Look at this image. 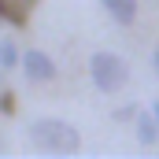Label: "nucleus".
Wrapping results in <instances>:
<instances>
[{"label":"nucleus","mask_w":159,"mask_h":159,"mask_svg":"<svg viewBox=\"0 0 159 159\" xmlns=\"http://www.w3.org/2000/svg\"><path fill=\"white\" fill-rule=\"evenodd\" d=\"M30 141L41 152H52V156H74L81 148V133L63 119H37L30 126Z\"/></svg>","instance_id":"nucleus-1"},{"label":"nucleus","mask_w":159,"mask_h":159,"mask_svg":"<svg viewBox=\"0 0 159 159\" xmlns=\"http://www.w3.org/2000/svg\"><path fill=\"white\" fill-rule=\"evenodd\" d=\"M89 78H93V85H96L100 93L115 96L122 85L129 81V67H126V59L115 56V52H96V56L89 59Z\"/></svg>","instance_id":"nucleus-2"},{"label":"nucleus","mask_w":159,"mask_h":159,"mask_svg":"<svg viewBox=\"0 0 159 159\" xmlns=\"http://www.w3.org/2000/svg\"><path fill=\"white\" fill-rule=\"evenodd\" d=\"M19 67H22V74L30 81H52L56 78V63H52V56L41 52V48H26V52L19 56Z\"/></svg>","instance_id":"nucleus-3"},{"label":"nucleus","mask_w":159,"mask_h":159,"mask_svg":"<svg viewBox=\"0 0 159 159\" xmlns=\"http://www.w3.org/2000/svg\"><path fill=\"white\" fill-rule=\"evenodd\" d=\"M41 0H0V19L11 22V26H26L30 22V11Z\"/></svg>","instance_id":"nucleus-4"},{"label":"nucleus","mask_w":159,"mask_h":159,"mask_svg":"<svg viewBox=\"0 0 159 159\" xmlns=\"http://www.w3.org/2000/svg\"><path fill=\"white\" fill-rule=\"evenodd\" d=\"M104 4V11L119 22V26H129L133 19H137V0H100Z\"/></svg>","instance_id":"nucleus-5"},{"label":"nucleus","mask_w":159,"mask_h":159,"mask_svg":"<svg viewBox=\"0 0 159 159\" xmlns=\"http://www.w3.org/2000/svg\"><path fill=\"white\" fill-rule=\"evenodd\" d=\"M133 126H137V141L141 144H156L159 141V119L152 115V107L148 111H137V122Z\"/></svg>","instance_id":"nucleus-6"},{"label":"nucleus","mask_w":159,"mask_h":159,"mask_svg":"<svg viewBox=\"0 0 159 159\" xmlns=\"http://www.w3.org/2000/svg\"><path fill=\"white\" fill-rule=\"evenodd\" d=\"M19 48H15V41L11 37H0V70H15L19 67Z\"/></svg>","instance_id":"nucleus-7"},{"label":"nucleus","mask_w":159,"mask_h":159,"mask_svg":"<svg viewBox=\"0 0 159 159\" xmlns=\"http://www.w3.org/2000/svg\"><path fill=\"white\" fill-rule=\"evenodd\" d=\"M0 111H4V115H15V96L4 93V89H0Z\"/></svg>","instance_id":"nucleus-8"},{"label":"nucleus","mask_w":159,"mask_h":159,"mask_svg":"<svg viewBox=\"0 0 159 159\" xmlns=\"http://www.w3.org/2000/svg\"><path fill=\"white\" fill-rule=\"evenodd\" d=\"M115 119H119V122H126V119H137V111H133V107H119V111H115Z\"/></svg>","instance_id":"nucleus-9"},{"label":"nucleus","mask_w":159,"mask_h":159,"mask_svg":"<svg viewBox=\"0 0 159 159\" xmlns=\"http://www.w3.org/2000/svg\"><path fill=\"white\" fill-rule=\"evenodd\" d=\"M152 115H156V119H159V100H152Z\"/></svg>","instance_id":"nucleus-10"},{"label":"nucleus","mask_w":159,"mask_h":159,"mask_svg":"<svg viewBox=\"0 0 159 159\" xmlns=\"http://www.w3.org/2000/svg\"><path fill=\"white\" fill-rule=\"evenodd\" d=\"M152 63H156V70H159V48H156V56H152Z\"/></svg>","instance_id":"nucleus-11"},{"label":"nucleus","mask_w":159,"mask_h":159,"mask_svg":"<svg viewBox=\"0 0 159 159\" xmlns=\"http://www.w3.org/2000/svg\"><path fill=\"white\" fill-rule=\"evenodd\" d=\"M0 152H4V137H0Z\"/></svg>","instance_id":"nucleus-12"},{"label":"nucleus","mask_w":159,"mask_h":159,"mask_svg":"<svg viewBox=\"0 0 159 159\" xmlns=\"http://www.w3.org/2000/svg\"><path fill=\"white\" fill-rule=\"evenodd\" d=\"M0 74H4V70H0Z\"/></svg>","instance_id":"nucleus-13"}]
</instances>
